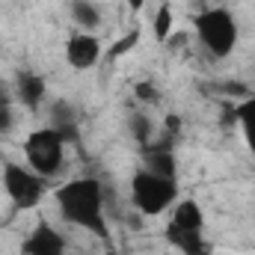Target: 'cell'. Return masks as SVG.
Wrapping results in <instances>:
<instances>
[{
	"label": "cell",
	"instance_id": "cell-11",
	"mask_svg": "<svg viewBox=\"0 0 255 255\" xmlns=\"http://www.w3.org/2000/svg\"><path fill=\"white\" fill-rule=\"evenodd\" d=\"M77 125H80V113L71 101H54L51 107V128L63 136L65 142H77Z\"/></svg>",
	"mask_w": 255,
	"mask_h": 255
},
{
	"label": "cell",
	"instance_id": "cell-8",
	"mask_svg": "<svg viewBox=\"0 0 255 255\" xmlns=\"http://www.w3.org/2000/svg\"><path fill=\"white\" fill-rule=\"evenodd\" d=\"M21 255H65V238L51 223H39L21 241Z\"/></svg>",
	"mask_w": 255,
	"mask_h": 255
},
{
	"label": "cell",
	"instance_id": "cell-16",
	"mask_svg": "<svg viewBox=\"0 0 255 255\" xmlns=\"http://www.w3.org/2000/svg\"><path fill=\"white\" fill-rule=\"evenodd\" d=\"M128 128H130V136H133L139 145H148V142H151L154 125H151V119H148L145 113H133L130 122H128Z\"/></svg>",
	"mask_w": 255,
	"mask_h": 255
},
{
	"label": "cell",
	"instance_id": "cell-18",
	"mask_svg": "<svg viewBox=\"0 0 255 255\" xmlns=\"http://www.w3.org/2000/svg\"><path fill=\"white\" fill-rule=\"evenodd\" d=\"M15 125V116H12V104H6V107H0V133H9Z\"/></svg>",
	"mask_w": 255,
	"mask_h": 255
},
{
	"label": "cell",
	"instance_id": "cell-1",
	"mask_svg": "<svg viewBox=\"0 0 255 255\" xmlns=\"http://www.w3.org/2000/svg\"><path fill=\"white\" fill-rule=\"evenodd\" d=\"M57 208L65 223L92 232L95 238H110L104 223V187L95 178H71L57 187Z\"/></svg>",
	"mask_w": 255,
	"mask_h": 255
},
{
	"label": "cell",
	"instance_id": "cell-19",
	"mask_svg": "<svg viewBox=\"0 0 255 255\" xmlns=\"http://www.w3.org/2000/svg\"><path fill=\"white\" fill-rule=\"evenodd\" d=\"M136 39H139V33H130V36H125V39H122V42L110 51V60H116L119 54H125L128 48H133V45H136Z\"/></svg>",
	"mask_w": 255,
	"mask_h": 255
},
{
	"label": "cell",
	"instance_id": "cell-3",
	"mask_svg": "<svg viewBox=\"0 0 255 255\" xmlns=\"http://www.w3.org/2000/svg\"><path fill=\"white\" fill-rule=\"evenodd\" d=\"M130 202L142 217H160L163 211H169L178 202V181L139 169L130 178Z\"/></svg>",
	"mask_w": 255,
	"mask_h": 255
},
{
	"label": "cell",
	"instance_id": "cell-10",
	"mask_svg": "<svg viewBox=\"0 0 255 255\" xmlns=\"http://www.w3.org/2000/svg\"><path fill=\"white\" fill-rule=\"evenodd\" d=\"M166 241L181 255H211L214 247L205 238V232H187V229H172L166 226Z\"/></svg>",
	"mask_w": 255,
	"mask_h": 255
},
{
	"label": "cell",
	"instance_id": "cell-15",
	"mask_svg": "<svg viewBox=\"0 0 255 255\" xmlns=\"http://www.w3.org/2000/svg\"><path fill=\"white\" fill-rule=\"evenodd\" d=\"M172 6L169 3H160L157 12H154V21H151V30H154V39L157 42H166L169 33H172Z\"/></svg>",
	"mask_w": 255,
	"mask_h": 255
},
{
	"label": "cell",
	"instance_id": "cell-13",
	"mask_svg": "<svg viewBox=\"0 0 255 255\" xmlns=\"http://www.w3.org/2000/svg\"><path fill=\"white\" fill-rule=\"evenodd\" d=\"M68 15H71L74 27L83 30V33H92V30L101 27V9L92 0H71L68 3Z\"/></svg>",
	"mask_w": 255,
	"mask_h": 255
},
{
	"label": "cell",
	"instance_id": "cell-21",
	"mask_svg": "<svg viewBox=\"0 0 255 255\" xmlns=\"http://www.w3.org/2000/svg\"><path fill=\"white\" fill-rule=\"evenodd\" d=\"M6 104H12V95L6 92V86L0 83V107H6Z\"/></svg>",
	"mask_w": 255,
	"mask_h": 255
},
{
	"label": "cell",
	"instance_id": "cell-12",
	"mask_svg": "<svg viewBox=\"0 0 255 255\" xmlns=\"http://www.w3.org/2000/svg\"><path fill=\"white\" fill-rule=\"evenodd\" d=\"M169 226L172 229H187V232H205V211L193 199H178L172 205Z\"/></svg>",
	"mask_w": 255,
	"mask_h": 255
},
{
	"label": "cell",
	"instance_id": "cell-4",
	"mask_svg": "<svg viewBox=\"0 0 255 255\" xmlns=\"http://www.w3.org/2000/svg\"><path fill=\"white\" fill-rule=\"evenodd\" d=\"M24 160L39 175H57L65 163V139L54 128H39L24 139Z\"/></svg>",
	"mask_w": 255,
	"mask_h": 255
},
{
	"label": "cell",
	"instance_id": "cell-9",
	"mask_svg": "<svg viewBox=\"0 0 255 255\" xmlns=\"http://www.w3.org/2000/svg\"><path fill=\"white\" fill-rule=\"evenodd\" d=\"M15 95H18V101H21L24 107L36 110V107L45 101V95H48V83H45V77L36 74V71H18V74H15Z\"/></svg>",
	"mask_w": 255,
	"mask_h": 255
},
{
	"label": "cell",
	"instance_id": "cell-20",
	"mask_svg": "<svg viewBox=\"0 0 255 255\" xmlns=\"http://www.w3.org/2000/svg\"><path fill=\"white\" fill-rule=\"evenodd\" d=\"M181 130V116H166V133H178Z\"/></svg>",
	"mask_w": 255,
	"mask_h": 255
},
{
	"label": "cell",
	"instance_id": "cell-17",
	"mask_svg": "<svg viewBox=\"0 0 255 255\" xmlns=\"http://www.w3.org/2000/svg\"><path fill=\"white\" fill-rule=\"evenodd\" d=\"M133 95H136V101H145V104L157 101V89H154L151 80H139V83L133 86Z\"/></svg>",
	"mask_w": 255,
	"mask_h": 255
},
{
	"label": "cell",
	"instance_id": "cell-7",
	"mask_svg": "<svg viewBox=\"0 0 255 255\" xmlns=\"http://www.w3.org/2000/svg\"><path fill=\"white\" fill-rule=\"evenodd\" d=\"M142 169H148L151 175L160 178H172L178 181V160H175V148H172V136L166 133L163 139H151L148 145H142Z\"/></svg>",
	"mask_w": 255,
	"mask_h": 255
},
{
	"label": "cell",
	"instance_id": "cell-14",
	"mask_svg": "<svg viewBox=\"0 0 255 255\" xmlns=\"http://www.w3.org/2000/svg\"><path fill=\"white\" fill-rule=\"evenodd\" d=\"M235 122L244 130V139L255 154V98H244L241 104H235Z\"/></svg>",
	"mask_w": 255,
	"mask_h": 255
},
{
	"label": "cell",
	"instance_id": "cell-5",
	"mask_svg": "<svg viewBox=\"0 0 255 255\" xmlns=\"http://www.w3.org/2000/svg\"><path fill=\"white\" fill-rule=\"evenodd\" d=\"M3 190L18 211H33L45 196V175L33 172L27 163H6L3 166Z\"/></svg>",
	"mask_w": 255,
	"mask_h": 255
},
{
	"label": "cell",
	"instance_id": "cell-2",
	"mask_svg": "<svg viewBox=\"0 0 255 255\" xmlns=\"http://www.w3.org/2000/svg\"><path fill=\"white\" fill-rule=\"evenodd\" d=\"M193 27H196V36H199L202 48L214 60H226L238 48V21L223 6H211V9L199 12Z\"/></svg>",
	"mask_w": 255,
	"mask_h": 255
},
{
	"label": "cell",
	"instance_id": "cell-22",
	"mask_svg": "<svg viewBox=\"0 0 255 255\" xmlns=\"http://www.w3.org/2000/svg\"><path fill=\"white\" fill-rule=\"evenodd\" d=\"M130 3H133V6H139V3H142V0H130Z\"/></svg>",
	"mask_w": 255,
	"mask_h": 255
},
{
	"label": "cell",
	"instance_id": "cell-6",
	"mask_svg": "<svg viewBox=\"0 0 255 255\" xmlns=\"http://www.w3.org/2000/svg\"><path fill=\"white\" fill-rule=\"evenodd\" d=\"M101 60V39L83 30H74L65 39V63L71 65L74 71H89L95 68Z\"/></svg>",
	"mask_w": 255,
	"mask_h": 255
}]
</instances>
